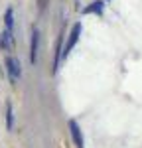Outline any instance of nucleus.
Masks as SVG:
<instances>
[{"label": "nucleus", "mask_w": 142, "mask_h": 148, "mask_svg": "<svg viewBox=\"0 0 142 148\" xmlns=\"http://www.w3.org/2000/svg\"><path fill=\"white\" fill-rule=\"evenodd\" d=\"M83 14H103V2H101V0L91 2V4L83 10Z\"/></svg>", "instance_id": "obj_5"}, {"label": "nucleus", "mask_w": 142, "mask_h": 148, "mask_svg": "<svg viewBox=\"0 0 142 148\" xmlns=\"http://www.w3.org/2000/svg\"><path fill=\"white\" fill-rule=\"evenodd\" d=\"M69 132L73 136V142L77 148H85V140H83V134H81V128L75 121H69Z\"/></svg>", "instance_id": "obj_3"}, {"label": "nucleus", "mask_w": 142, "mask_h": 148, "mask_svg": "<svg viewBox=\"0 0 142 148\" xmlns=\"http://www.w3.org/2000/svg\"><path fill=\"white\" fill-rule=\"evenodd\" d=\"M81 32H83V26H81V22H77L73 28H71V34H69V38H67V44H65V47L61 49V57L65 59V57L71 53V49L75 47V44H77V40H79V36H81Z\"/></svg>", "instance_id": "obj_1"}, {"label": "nucleus", "mask_w": 142, "mask_h": 148, "mask_svg": "<svg viewBox=\"0 0 142 148\" xmlns=\"http://www.w3.org/2000/svg\"><path fill=\"white\" fill-rule=\"evenodd\" d=\"M6 71L10 75L12 83H16V81L22 77V67H20V61L16 57H6Z\"/></svg>", "instance_id": "obj_2"}, {"label": "nucleus", "mask_w": 142, "mask_h": 148, "mask_svg": "<svg viewBox=\"0 0 142 148\" xmlns=\"http://www.w3.org/2000/svg\"><path fill=\"white\" fill-rule=\"evenodd\" d=\"M6 128L12 130L14 128V111H12V105H6Z\"/></svg>", "instance_id": "obj_7"}, {"label": "nucleus", "mask_w": 142, "mask_h": 148, "mask_svg": "<svg viewBox=\"0 0 142 148\" xmlns=\"http://www.w3.org/2000/svg\"><path fill=\"white\" fill-rule=\"evenodd\" d=\"M0 47H4V49H10L12 47V32L10 30L2 32V36H0Z\"/></svg>", "instance_id": "obj_6"}, {"label": "nucleus", "mask_w": 142, "mask_h": 148, "mask_svg": "<svg viewBox=\"0 0 142 148\" xmlns=\"http://www.w3.org/2000/svg\"><path fill=\"white\" fill-rule=\"evenodd\" d=\"M38 49H40V32L34 30V34H32V44H30V61H32V63L38 61Z\"/></svg>", "instance_id": "obj_4"}, {"label": "nucleus", "mask_w": 142, "mask_h": 148, "mask_svg": "<svg viewBox=\"0 0 142 148\" xmlns=\"http://www.w3.org/2000/svg\"><path fill=\"white\" fill-rule=\"evenodd\" d=\"M4 24H6V30H10V32H12V26H14V12H12V8H8V10H6Z\"/></svg>", "instance_id": "obj_8"}]
</instances>
